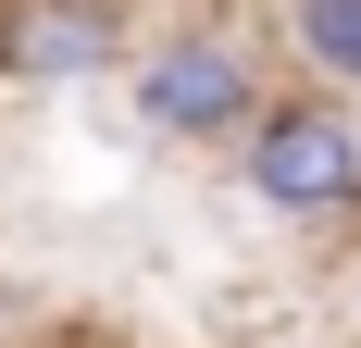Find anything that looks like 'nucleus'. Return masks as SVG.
Returning <instances> with one entry per match:
<instances>
[{"instance_id": "nucleus-1", "label": "nucleus", "mask_w": 361, "mask_h": 348, "mask_svg": "<svg viewBox=\"0 0 361 348\" xmlns=\"http://www.w3.org/2000/svg\"><path fill=\"white\" fill-rule=\"evenodd\" d=\"M125 100H137L149 137H175V149H237L262 125V63H250L237 25H175V37L137 50V87Z\"/></svg>"}, {"instance_id": "nucleus-2", "label": "nucleus", "mask_w": 361, "mask_h": 348, "mask_svg": "<svg viewBox=\"0 0 361 348\" xmlns=\"http://www.w3.org/2000/svg\"><path fill=\"white\" fill-rule=\"evenodd\" d=\"M237 187L287 224H324V211H361V125L349 100H262V125L237 137Z\"/></svg>"}, {"instance_id": "nucleus-3", "label": "nucleus", "mask_w": 361, "mask_h": 348, "mask_svg": "<svg viewBox=\"0 0 361 348\" xmlns=\"http://www.w3.org/2000/svg\"><path fill=\"white\" fill-rule=\"evenodd\" d=\"M112 63H125L112 0H13V25H0V75H25V87H87Z\"/></svg>"}, {"instance_id": "nucleus-4", "label": "nucleus", "mask_w": 361, "mask_h": 348, "mask_svg": "<svg viewBox=\"0 0 361 348\" xmlns=\"http://www.w3.org/2000/svg\"><path fill=\"white\" fill-rule=\"evenodd\" d=\"M287 37L324 87H361V0H287Z\"/></svg>"}]
</instances>
